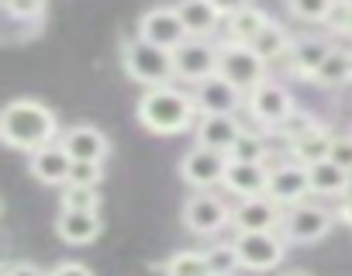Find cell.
Returning a JSON list of instances; mask_svg holds the SVG:
<instances>
[{"label":"cell","instance_id":"cell-1","mask_svg":"<svg viewBox=\"0 0 352 276\" xmlns=\"http://www.w3.org/2000/svg\"><path fill=\"white\" fill-rule=\"evenodd\" d=\"M63 131H59V117L52 107H45L42 100H11L0 114V138H4L8 149L18 152H35L49 142H56Z\"/></svg>","mask_w":352,"mask_h":276},{"label":"cell","instance_id":"cell-2","mask_svg":"<svg viewBox=\"0 0 352 276\" xmlns=\"http://www.w3.org/2000/svg\"><path fill=\"white\" fill-rule=\"evenodd\" d=\"M197 111H201V107H197L194 97H187V93H180V90L159 83V87H148V90L142 93L135 114H138V121H142L148 131H155V135H180V131H187V128L194 124V114H197Z\"/></svg>","mask_w":352,"mask_h":276},{"label":"cell","instance_id":"cell-3","mask_svg":"<svg viewBox=\"0 0 352 276\" xmlns=\"http://www.w3.org/2000/svg\"><path fill=\"white\" fill-rule=\"evenodd\" d=\"M121 62H124V73L142 87H159V83H169L176 76L173 49H162V45H155V42H148L142 35L124 45Z\"/></svg>","mask_w":352,"mask_h":276},{"label":"cell","instance_id":"cell-4","mask_svg":"<svg viewBox=\"0 0 352 276\" xmlns=\"http://www.w3.org/2000/svg\"><path fill=\"white\" fill-rule=\"evenodd\" d=\"M263 69H266V59L252 49V42L232 38L228 45L218 49V73H221L225 80H232L242 93H249V90L263 80Z\"/></svg>","mask_w":352,"mask_h":276},{"label":"cell","instance_id":"cell-5","mask_svg":"<svg viewBox=\"0 0 352 276\" xmlns=\"http://www.w3.org/2000/svg\"><path fill=\"white\" fill-rule=\"evenodd\" d=\"M184 225L194 235H218L225 225H232V207L218 194H190L184 204Z\"/></svg>","mask_w":352,"mask_h":276},{"label":"cell","instance_id":"cell-6","mask_svg":"<svg viewBox=\"0 0 352 276\" xmlns=\"http://www.w3.org/2000/svg\"><path fill=\"white\" fill-rule=\"evenodd\" d=\"M225 166H228V152L197 142V146L184 156V163H180V176H184L190 187L208 190V187H214V183L225 180Z\"/></svg>","mask_w":352,"mask_h":276},{"label":"cell","instance_id":"cell-7","mask_svg":"<svg viewBox=\"0 0 352 276\" xmlns=\"http://www.w3.org/2000/svg\"><path fill=\"white\" fill-rule=\"evenodd\" d=\"M235 249L242 255V269H276L287 252L276 231H239Z\"/></svg>","mask_w":352,"mask_h":276},{"label":"cell","instance_id":"cell-8","mask_svg":"<svg viewBox=\"0 0 352 276\" xmlns=\"http://www.w3.org/2000/svg\"><path fill=\"white\" fill-rule=\"evenodd\" d=\"M331 225H335L331 211L300 200V204H290V211L283 214V225L280 228L287 231L290 242H318V238H324L331 231Z\"/></svg>","mask_w":352,"mask_h":276},{"label":"cell","instance_id":"cell-9","mask_svg":"<svg viewBox=\"0 0 352 276\" xmlns=\"http://www.w3.org/2000/svg\"><path fill=\"white\" fill-rule=\"evenodd\" d=\"M138 35L155 42V45H162V49H176V45H184L190 38V32H187V25H184V18H180L176 8H152V11H145L142 21H138Z\"/></svg>","mask_w":352,"mask_h":276},{"label":"cell","instance_id":"cell-10","mask_svg":"<svg viewBox=\"0 0 352 276\" xmlns=\"http://www.w3.org/2000/svg\"><path fill=\"white\" fill-rule=\"evenodd\" d=\"M173 66H176V76H180V80L201 83L204 76L218 73V49H211L204 38L190 35L184 45L173 49Z\"/></svg>","mask_w":352,"mask_h":276},{"label":"cell","instance_id":"cell-11","mask_svg":"<svg viewBox=\"0 0 352 276\" xmlns=\"http://www.w3.org/2000/svg\"><path fill=\"white\" fill-rule=\"evenodd\" d=\"M232 225L239 231H276L283 225V214L270 194H256L239 200V207L232 211Z\"/></svg>","mask_w":352,"mask_h":276},{"label":"cell","instance_id":"cell-12","mask_svg":"<svg viewBox=\"0 0 352 276\" xmlns=\"http://www.w3.org/2000/svg\"><path fill=\"white\" fill-rule=\"evenodd\" d=\"M249 111L256 121L276 128L290 111H294V97L280 87V83H270V80H259L252 90H249Z\"/></svg>","mask_w":352,"mask_h":276},{"label":"cell","instance_id":"cell-13","mask_svg":"<svg viewBox=\"0 0 352 276\" xmlns=\"http://www.w3.org/2000/svg\"><path fill=\"white\" fill-rule=\"evenodd\" d=\"M28 170H32V176H35L38 183L59 187V183H66V180H69L73 156L66 152V146L56 138V142H49V146H42V149H35V152H32Z\"/></svg>","mask_w":352,"mask_h":276},{"label":"cell","instance_id":"cell-14","mask_svg":"<svg viewBox=\"0 0 352 276\" xmlns=\"http://www.w3.org/2000/svg\"><path fill=\"white\" fill-rule=\"evenodd\" d=\"M266 183H270V170L256 159H232L228 156V166H225V180L221 187L235 197H256V194H266Z\"/></svg>","mask_w":352,"mask_h":276},{"label":"cell","instance_id":"cell-15","mask_svg":"<svg viewBox=\"0 0 352 276\" xmlns=\"http://www.w3.org/2000/svg\"><path fill=\"white\" fill-rule=\"evenodd\" d=\"M266 194H270L276 204H300V200L311 194V176H307V166H304V163H287V166L270 170Z\"/></svg>","mask_w":352,"mask_h":276},{"label":"cell","instance_id":"cell-16","mask_svg":"<svg viewBox=\"0 0 352 276\" xmlns=\"http://www.w3.org/2000/svg\"><path fill=\"white\" fill-rule=\"evenodd\" d=\"M59 142L66 146V152L73 159H97L104 163L111 156V142H107V135L94 124H73L59 135Z\"/></svg>","mask_w":352,"mask_h":276},{"label":"cell","instance_id":"cell-17","mask_svg":"<svg viewBox=\"0 0 352 276\" xmlns=\"http://www.w3.org/2000/svg\"><path fill=\"white\" fill-rule=\"evenodd\" d=\"M239 135H242V124L232 117V111H208L197 121V142L201 146L232 152V146L239 142Z\"/></svg>","mask_w":352,"mask_h":276},{"label":"cell","instance_id":"cell-18","mask_svg":"<svg viewBox=\"0 0 352 276\" xmlns=\"http://www.w3.org/2000/svg\"><path fill=\"white\" fill-rule=\"evenodd\" d=\"M239 97H242V90L232 80H225L221 73L204 76L197 83V90H194V100H197L201 114H208V111H235L239 107Z\"/></svg>","mask_w":352,"mask_h":276},{"label":"cell","instance_id":"cell-19","mask_svg":"<svg viewBox=\"0 0 352 276\" xmlns=\"http://www.w3.org/2000/svg\"><path fill=\"white\" fill-rule=\"evenodd\" d=\"M307 176H311V194H321V197H345L349 187H352V170H345L335 159L311 163Z\"/></svg>","mask_w":352,"mask_h":276},{"label":"cell","instance_id":"cell-20","mask_svg":"<svg viewBox=\"0 0 352 276\" xmlns=\"http://www.w3.org/2000/svg\"><path fill=\"white\" fill-rule=\"evenodd\" d=\"M56 235L66 245H87L100 235V218L97 211H76V207H63V214L56 218Z\"/></svg>","mask_w":352,"mask_h":276},{"label":"cell","instance_id":"cell-21","mask_svg":"<svg viewBox=\"0 0 352 276\" xmlns=\"http://www.w3.org/2000/svg\"><path fill=\"white\" fill-rule=\"evenodd\" d=\"M176 11H180V18H184V25H187V32L194 35V38H204V35H211V32H218V25H221V11L214 8V0H180L176 4Z\"/></svg>","mask_w":352,"mask_h":276},{"label":"cell","instance_id":"cell-22","mask_svg":"<svg viewBox=\"0 0 352 276\" xmlns=\"http://www.w3.org/2000/svg\"><path fill=\"white\" fill-rule=\"evenodd\" d=\"M328 52H331V45H328L324 38L307 35V38H300V42L290 45V66H294L297 76H311V80H314V73H318V66L324 62Z\"/></svg>","mask_w":352,"mask_h":276},{"label":"cell","instance_id":"cell-23","mask_svg":"<svg viewBox=\"0 0 352 276\" xmlns=\"http://www.w3.org/2000/svg\"><path fill=\"white\" fill-rule=\"evenodd\" d=\"M331 138H335V135H328L321 124L311 128L307 135H300V138H294V142H290L294 159L304 163V166H311V163H318V159H328V156H331Z\"/></svg>","mask_w":352,"mask_h":276},{"label":"cell","instance_id":"cell-24","mask_svg":"<svg viewBox=\"0 0 352 276\" xmlns=\"http://www.w3.org/2000/svg\"><path fill=\"white\" fill-rule=\"evenodd\" d=\"M314 80L321 87H342V83H352V52L345 49H331L324 56V62L318 66Z\"/></svg>","mask_w":352,"mask_h":276},{"label":"cell","instance_id":"cell-25","mask_svg":"<svg viewBox=\"0 0 352 276\" xmlns=\"http://www.w3.org/2000/svg\"><path fill=\"white\" fill-rule=\"evenodd\" d=\"M155 269L169 273V276H208L211 273V262H208V252H194V249H184L169 255L166 262H159Z\"/></svg>","mask_w":352,"mask_h":276},{"label":"cell","instance_id":"cell-26","mask_svg":"<svg viewBox=\"0 0 352 276\" xmlns=\"http://www.w3.org/2000/svg\"><path fill=\"white\" fill-rule=\"evenodd\" d=\"M266 25H270L266 11H259V8H252V4L228 18V32H232V38H239V42H252Z\"/></svg>","mask_w":352,"mask_h":276},{"label":"cell","instance_id":"cell-27","mask_svg":"<svg viewBox=\"0 0 352 276\" xmlns=\"http://www.w3.org/2000/svg\"><path fill=\"white\" fill-rule=\"evenodd\" d=\"M252 49L270 62V59H280V56H290V42H287V35H283V28L280 25H266L256 38H252Z\"/></svg>","mask_w":352,"mask_h":276},{"label":"cell","instance_id":"cell-28","mask_svg":"<svg viewBox=\"0 0 352 276\" xmlns=\"http://www.w3.org/2000/svg\"><path fill=\"white\" fill-rule=\"evenodd\" d=\"M208 262H211V273H221V276H228V273L242 269V255H239L235 242L211 245V249H208Z\"/></svg>","mask_w":352,"mask_h":276},{"label":"cell","instance_id":"cell-29","mask_svg":"<svg viewBox=\"0 0 352 276\" xmlns=\"http://www.w3.org/2000/svg\"><path fill=\"white\" fill-rule=\"evenodd\" d=\"M59 200H63V207H76V211H97L100 207L97 187H80V183H66Z\"/></svg>","mask_w":352,"mask_h":276},{"label":"cell","instance_id":"cell-30","mask_svg":"<svg viewBox=\"0 0 352 276\" xmlns=\"http://www.w3.org/2000/svg\"><path fill=\"white\" fill-rule=\"evenodd\" d=\"M311 128H318V121H314L311 114H304V111H297V107H294V111H290V114H287V117H283V121L276 124V131H280V135L287 138V142H294V138H300V135H307Z\"/></svg>","mask_w":352,"mask_h":276},{"label":"cell","instance_id":"cell-31","mask_svg":"<svg viewBox=\"0 0 352 276\" xmlns=\"http://www.w3.org/2000/svg\"><path fill=\"white\" fill-rule=\"evenodd\" d=\"M104 180V170L97 159H73V170H69V180L66 183H80V187H97Z\"/></svg>","mask_w":352,"mask_h":276},{"label":"cell","instance_id":"cell-32","mask_svg":"<svg viewBox=\"0 0 352 276\" xmlns=\"http://www.w3.org/2000/svg\"><path fill=\"white\" fill-rule=\"evenodd\" d=\"M287 8L297 21H324L331 0H287Z\"/></svg>","mask_w":352,"mask_h":276},{"label":"cell","instance_id":"cell-33","mask_svg":"<svg viewBox=\"0 0 352 276\" xmlns=\"http://www.w3.org/2000/svg\"><path fill=\"white\" fill-rule=\"evenodd\" d=\"M0 8L18 21H38L45 14V0H0Z\"/></svg>","mask_w":352,"mask_h":276},{"label":"cell","instance_id":"cell-34","mask_svg":"<svg viewBox=\"0 0 352 276\" xmlns=\"http://www.w3.org/2000/svg\"><path fill=\"white\" fill-rule=\"evenodd\" d=\"M324 25L338 35H349V25H352V0H331V8L324 14Z\"/></svg>","mask_w":352,"mask_h":276},{"label":"cell","instance_id":"cell-35","mask_svg":"<svg viewBox=\"0 0 352 276\" xmlns=\"http://www.w3.org/2000/svg\"><path fill=\"white\" fill-rule=\"evenodd\" d=\"M228 156H232V159H256V163H263V138L252 135V131H242Z\"/></svg>","mask_w":352,"mask_h":276},{"label":"cell","instance_id":"cell-36","mask_svg":"<svg viewBox=\"0 0 352 276\" xmlns=\"http://www.w3.org/2000/svg\"><path fill=\"white\" fill-rule=\"evenodd\" d=\"M328 159H335L345 170H352V135H335L331 138V156Z\"/></svg>","mask_w":352,"mask_h":276},{"label":"cell","instance_id":"cell-37","mask_svg":"<svg viewBox=\"0 0 352 276\" xmlns=\"http://www.w3.org/2000/svg\"><path fill=\"white\" fill-rule=\"evenodd\" d=\"M0 273H4V276H14V273H28V276H38L42 269H38L35 262H4V266H0Z\"/></svg>","mask_w":352,"mask_h":276},{"label":"cell","instance_id":"cell-38","mask_svg":"<svg viewBox=\"0 0 352 276\" xmlns=\"http://www.w3.org/2000/svg\"><path fill=\"white\" fill-rule=\"evenodd\" d=\"M66 273L90 276V266H87V262H59V266H52V276H66Z\"/></svg>","mask_w":352,"mask_h":276},{"label":"cell","instance_id":"cell-39","mask_svg":"<svg viewBox=\"0 0 352 276\" xmlns=\"http://www.w3.org/2000/svg\"><path fill=\"white\" fill-rule=\"evenodd\" d=\"M214 8H218L225 18H232V14H239L242 8H249V0H214Z\"/></svg>","mask_w":352,"mask_h":276},{"label":"cell","instance_id":"cell-40","mask_svg":"<svg viewBox=\"0 0 352 276\" xmlns=\"http://www.w3.org/2000/svg\"><path fill=\"white\" fill-rule=\"evenodd\" d=\"M338 221H345V225L352 228V197H349V200L338 207Z\"/></svg>","mask_w":352,"mask_h":276}]
</instances>
